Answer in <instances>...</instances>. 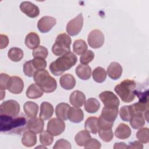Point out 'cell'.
<instances>
[{"instance_id": "42", "label": "cell", "mask_w": 149, "mask_h": 149, "mask_svg": "<svg viewBox=\"0 0 149 149\" xmlns=\"http://www.w3.org/2000/svg\"><path fill=\"white\" fill-rule=\"evenodd\" d=\"M31 61L34 68L37 71L44 69L47 67V62L45 59L42 58H34L33 60H31Z\"/></svg>"}, {"instance_id": "2", "label": "cell", "mask_w": 149, "mask_h": 149, "mask_svg": "<svg viewBox=\"0 0 149 149\" xmlns=\"http://www.w3.org/2000/svg\"><path fill=\"white\" fill-rule=\"evenodd\" d=\"M77 61L76 55L69 51L51 63L49 68L52 74L58 76L70 69L76 63Z\"/></svg>"}, {"instance_id": "36", "label": "cell", "mask_w": 149, "mask_h": 149, "mask_svg": "<svg viewBox=\"0 0 149 149\" xmlns=\"http://www.w3.org/2000/svg\"><path fill=\"white\" fill-rule=\"evenodd\" d=\"M136 137L140 142L147 144L149 140V129L147 127L139 129L136 133Z\"/></svg>"}, {"instance_id": "46", "label": "cell", "mask_w": 149, "mask_h": 149, "mask_svg": "<svg viewBox=\"0 0 149 149\" xmlns=\"http://www.w3.org/2000/svg\"><path fill=\"white\" fill-rule=\"evenodd\" d=\"M0 38H1V47L0 48L3 49L6 48L8 44H9V38L7 36L3 35V34H1L0 35Z\"/></svg>"}, {"instance_id": "45", "label": "cell", "mask_w": 149, "mask_h": 149, "mask_svg": "<svg viewBox=\"0 0 149 149\" xmlns=\"http://www.w3.org/2000/svg\"><path fill=\"white\" fill-rule=\"evenodd\" d=\"M85 148L99 149L101 147V143L95 139H90L84 144Z\"/></svg>"}, {"instance_id": "13", "label": "cell", "mask_w": 149, "mask_h": 149, "mask_svg": "<svg viewBox=\"0 0 149 149\" xmlns=\"http://www.w3.org/2000/svg\"><path fill=\"white\" fill-rule=\"evenodd\" d=\"M56 20L55 18L45 16L42 17L37 23V27L39 31L42 33L49 31L56 24Z\"/></svg>"}, {"instance_id": "8", "label": "cell", "mask_w": 149, "mask_h": 149, "mask_svg": "<svg viewBox=\"0 0 149 149\" xmlns=\"http://www.w3.org/2000/svg\"><path fill=\"white\" fill-rule=\"evenodd\" d=\"M104 40V36L102 31L98 29H95L89 33L87 42L90 47L97 49L103 45Z\"/></svg>"}, {"instance_id": "6", "label": "cell", "mask_w": 149, "mask_h": 149, "mask_svg": "<svg viewBox=\"0 0 149 149\" xmlns=\"http://www.w3.org/2000/svg\"><path fill=\"white\" fill-rule=\"evenodd\" d=\"M20 112V105L15 100H10L3 102L0 105V115L17 116Z\"/></svg>"}, {"instance_id": "38", "label": "cell", "mask_w": 149, "mask_h": 149, "mask_svg": "<svg viewBox=\"0 0 149 149\" xmlns=\"http://www.w3.org/2000/svg\"><path fill=\"white\" fill-rule=\"evenodd\" d=\"M37 70L34 68L31 60L26 62L23 65V72L24 74L29 77H31L34 76L35 72Z\"/></svg>"}, {"instance_id": "15", "label": "cell", "mask_w": 149, "mask_h": 149, "mask_svg": "<svg viewBox=\"0 0 149 149\" xmlns=\"http://www.w3.org/2000/svg\"><path fill=\"white\" fill-rule=\"evenodd\" d=\"M118 108H112L104 106L100 117L107 122L113 123L118 116Z\"/></svg>"}, {"instance_id": "37", "label": "cell", "mask_w": 149, "mask_h": 149, "mask_svg": "<svg viewBox=\"0 0 149 149\" xmlns=\"http://www.w3.org/2000/svg\"><path fill=\"white\" fill-rule=\"evenodd\" d=\"M119 115L123 120L129 122L132 115L130 105H126L122 107L120 109Z\"/></svg>"}, {"instance_id": "25", "label": "cell", "mask_w": 149, "mask_h": 149, "mask_svg": "<svg viewBox=\"0 0 149 149\" xmlns=\"http://www.w3.org/2000/svg\"><path fill=\"white\" fill-rule=\"evenodd\" d=\"M43 93L44 91L37 84L33 83L27 88L26 94L29 98L37 99L42 96Z\"/></svg>"}, {"instance_id": "5", "label": "cell", "mask_w": 149, "mask_h": 149, "mask_svg": "<svg viewBox=\"0 0 149 149\" xmlns=\"http://www.w3.org/2000/svg\"><path fill=\"white\" fill-rule=\"evenodd\" d=\"M71 38L66 33H61L56 38L55 42L52 45V51L56 56H62L70 51Z\"/></svg>"}, {"instance_id": "29", "label": "cell", "mask_w": 149, "mask_h": 149, "mask_svg": "<svg viewBox=\"0 0 149 149\" xmlns=\"http://www.w3.org/2000/svg\"><path fill=\"white\" fill-rule=\"evenodd\" d=\"M86 130L93 134H97L98 131V118L95 116L88 117L84 123Z\"/></svg>"}, {"instance_id": "7", "label": "cell", "mask_w": 149, "mask_h": 149, "mask_svg": "<svg viewBox=\"0 0 149 149\" xmlns=\"http://www.w3.org/2000/svg\"><path fill=\"white\" fill-rule=\"evenodd\" d=\"M83 26V17L82 13H80L68 23L66 25V32L71 36H76L81 30Z\"/></svg>"}, {"instance_id": "33", "label": "cell", "mask_w": 149, "mask_h": 149, "mask_svg": "<svg viewBox=\"0 0 149 149\" xmlns=\"http://www.w3.org/2000/svg\"><path fill=\"white\" fill-rule=\"evenodd\" d=\"M23 51L22 49L17 47L11 48L8 52V58L13 62H19L23 58Z\"/></svg>"}, {"instance_id": "34", "label": "cell", "mask_w": 149, "mask_h": 149, "mask_svg": "<svg viewBox=\"0 0 149 149\" xmlns=\"http://www.w3.org/2000/svg\"><path fill=\"white\" fill-rule=\"evenodd\" d=\"M87 48L86 42L81 39L75 40L73 44V50L77 55H82L87 51Z\"/></svg>"}, {"instance_id": "41", "label": "cell", "mask_w": 149, "mask_h": 149, "mask_svg": "<svg viewBox=\"0 0 149 149\" xmlns=\"http://www.w3.org/2000/svg\"><path fill=\"white\" fill-rule=\"evenodd\" d=\"M94 58V53L91 50H87L81 55L80 58V62L83 65H87Z\"/></svg>"}, {"instance_id": "28", "label": "cell", "mask_w": 149, "mask_h": 149, "mask_svg": "<svg viewBox=\"0 0 149 149\" xmlns=\"http://www.w3.org/2000/svg\"><path fill=\"white\" fill-rule=\"evenodd\" d=\"M70 107L68 104L61 102L58 104L55 108V115L58 118L66 120L68 119V111Z\"/></svg>"}, {"instance_id": "30", "label": "cell", "mask_w": 149, "mask_h": 149, "mask_svg": "<svg viewBox=\"0 0 149 149\" xmlns=\"http://www.w3.org/2000/svg\"><path fill=\"white\" fill-rule=\"evenodd\" d=\"M100 107L99 101L95 98H88L84 103L85 110L90 113H95L98 111Z\"/></svg>"}, {"instance_id": "32", "label": "cell", "mask_w": 149, "mask_h": 149, "mask_svg": "<svg viewBox=\"0 0 149 149\" xmlns=\"http://www.w3.org/2000/svg\"><path fill=\"white\" fill-rule=\"evenodd\" d=\"M91 139V135L87 130H83L78 132L75 136V141L79 146H84L86 143Z\"/></svg>"}, {"instance_id": "48", "label": "cell", "mask_w": 149, "mask_h": 149, "mask_svg": "<svg viewBox=\"0 0 149 149\" xmlns=\"http://www.w3.org/2000/svg\"><path fill=\"white\" fill-rule=\"evenodd\" d=\"M127 145L126 143L123 142H120V143H116L114 144L113 148H127Z\"/></svg>"}, {"instance_id": "44", "label": "cell", "mask_w": 149, "mask_h": 149, "mask_svg": "<svg viewBox=\"0 0 149 149\" xmlns=\"http://www.w3.org/2000/svg\"><path fill=\"white\" fill-rule=\"evenodd\" d=\"M10 76L4 73H2L0 74V89L1 91H5L8 87V81L10 79Z\"/></svg>"}, {"instance_id": "18", "label": "cell", "mask_w": 149, "mask_h": 149, "mask_svg": "<svg viewBox=\"0 0 149 149\" xmlns=\"http://www.w3.org/2000/svg\"><path fill=\"white\" fill-rule=\"evenodd\" d=\"M69 101L73 106L81 107L86 102V96L83 92L79 90H75L70 94Z\"/></svg>"}, {"instance_id": "39", "label": "cell", "mask_w": 149, "mask_h": 149, "mask_svg": "<svg viewBox=\"0 0 149 149\" xmlns=\"http://www.w3.org/2000/svg\"><path fill=\"white\" fill-rule=\"evenodd\" d=\"M32 55L34 58L40 57V58H42L44 59H45L48 55V49L45 47L38 46L37 48H35L33 51Z\"/></svg>"}, {"instance_id": "35", "label": "cell", "mask_w": 149, "mask_h": 149, "mask_svg": "<svg viewBox=\"0 0 149 149\" xmlns=\"http://www.w3.org/2000/svg\"><path fill=\"white\" fill-rule=\"evenodd\" d=\"M53 141V136L48 130H44L40 133V141L42 145L45 146H50Z\"/></svg>"}, {"instance_id": "9", "label": "cell", "mask_w": 149, "mask_h": 149, "mask_svg": "<svg viewBox=\"0 0 149 149\" xmlns=\"http://www.w3.org/2000/svg\"><path fill=\"white\" fill-rule=\"evenodd\" d=\"M99 98L105 107L116 108H118L120 101L118 97L111 91H104L99 95Z\"/></svg>"}, {"instance_id": "16", "label": "cell", "mask_w": 149, "mask_h": 149, "mask_svg": "<svg viewBox=\"0 0 149 149\" xmlns=\"http://www.w3.org/2000/svg\"><path fill=\"white\" fill-rule=\"evenodd\" d=\"M44 122L40 118L34 117L28 120L27 129L36 134L40 133L43 131Z\"/></svg>"}, {"instance_id": "17", "label": "cell", "mask_w": 149, "mask_h": 149, "mask_svg": "<svg viewBox=\"0 0 149 149\" xmlns=\"http://www.w3.org/2000/svg\"><path fill=\"white\" fill-rule=\"evenodd\" d=\"M122 67L116 62H112L107 68V74L112 80H117L120 77L122 74Z\"/></svg>"}, {"instance_id": "1", "label": "cell", "mask_w": 149, "mask_h": 149, "mask_svg": "<svg viewBox=\"0 0 149 149\" xmlns=\"http://www.w3.org/2000/svg\"><path fill=\"white\" fill-rule=\"evenodd\" d=\"M28 120L24 116L0 115V130L5 133L20 134L27 129Z\"/></svg>"}, {"instance_id": "19", "label": "cell", "mask_w": 149, "mask_h": 149, "mask_svg": "<svg viewBox=\"0 0 149 149\" xmlns=\"http://www.w3.org/2000/svg\"><path fill=\"white\" fill-rule=\"evenodd\" d=\"M59 83L63 89L69 90L74 87L76 85V79L73 75L69 73H66L61 76Z\"/></svg>"}, {"instance_id": "20", "label": "cell", "mask_w": 149, "mask_h": 149, "mask_svg": "<svg viewBox=\"0 0 149 149\" xmlns=\"http://www.w3.org/2000/svg\"><path fill=\"white\" fill-rule=\"evenodd\" d=\"M54 113V107L48 102H42L40 105L39 116L42 120L49 119Z\"/></svg>"}, {"instance_id": "22", "label": "cell", "mask_w": 149, "mask_h": 149, "mask_svg": "<svg viewBox=\"0 0 149 149\" xmlns=\"http://www.w3.org/2000/svg\"><path fill=\"white\" fill-rule=\"evenodd\" d=\"M24 42L27 48L30 49H34L37 48L40 44L39 36L34 32H30L26 36Z\"/></svg>"}, {"instance_id": "47", "label": "cell", "mask_w": 149, "mask_h": 149, "mask_svg": "<svg viewBox=\"0 0 149 149\" xmlns=\"http://www.w3.org/2000/svg\"><path fill=\"white\" fill-rule=\"evenodd\" d=\"M127 148H143V146L141 143V142L138 141H134L129 144V146H127Z\"/></svg>"}, {"instance_id": "24", "label": "cell", "mask_w": 149, "mask_h": 149, "mask_svg": "<svg viewBox=\"0 0 149 149\" xmlns=\"http://www.w3.org/2000/svg\"><path fill=\"white\" fill-rule=\"evenodd\" d=\"M131 129L130 127L123 123H120L115 131V136L120 139H126L131 135Z\"/></svg>"}, {"instance_id": "11", "label": "cell", "mask_w": 149, "mask_h": 149, "mask_svg": "<svg viewBox=\"0 0 149 149\" xmlns=\"http://www.w3.org/2000/svg\"><path fill=\"white\" fill-rule=\"evenodd\" d=\"M24 88L23 80L19 76H11L8 81L7 89L11 93L18 94L22 92Z\"/></svg>"}, {"instance_id": "27", "label": "cell", "mask_w": 149, "mask_h": 149, "mask_svg": "<svg viewBox=\"0 0 149 149\" xmlns=\"http://www.w3.org/2000/svg\"><path fill=\"white\" fill-rule=\"evenodd\" d=\"M24 112L27 118L36 117L38 112V105L33 101H27L23 105Z\"/></svg>"}, {"instance_id": "23", "label": "cell", "mask_w": 149, "mask_h": 149, "mask_svg": "<svg viewBox=\"0 0 149 149\" xmlns=\"http://www.w3.org/2000/svg\"><path fill=\"white\" fill-rule=\"evenodd\" d=\"M37 136L36 133L31 130L25 131L22 137V143L26 147H31L36 144Z\"/></svg>"}, {"instance_id": "14", "label": "cell", "mask_w": 149, "mask_h": 149, "mask_svg": "<svg viewBox=\"0 0 149 149\" xmlns=\"http://www.w3.org/2000/svg\"><path fill=\"white\" fill-rule=\"evenodd\" d=\"M68 119L73 123H80L84 119L83 112L79 107H70L68 111Z\"/></svg>"}, {"instance_id": "10", "label": "cell", "mask_w": 149, "mask_h": 149, "mask_svg": "<svg viewBox=\"0 0 149 149\" xmlns=\"http://www.w3.org/2000/svg\"><path fill=\"white\" fill-rule=\"evenodd\" d=\"M65 129V123L59 119L54 118L50 119L47 124V130L54 136H57L62 133Z\"/></svg>"}, {"instance_id": "3", "label": "cell", "mask_w": 149, "mask_h": 149, "mask_svg": "<svg viewBox=\"0 0 149 149\" xmlns=\"http://www.w3.org/2000/svg\"><path fill=\"white\" fill-rule=\"evenodd\" d=\"M33 79L36 83L45 93H52L57 87L56 81L49 75L47 70L42 69L36 71L33 76Z\"/></svg>"}, {"instance_id": "12", "label": "cell", "mask_w": 149, "mask_h": 149, "mask_svg": "<svg viewBox=\"0 0 149 149\" xmlns=\"http://www.w3.org/2000/svg\"><path fill=\"white\" fill-rule=\"evenodd\" d=\"M21 11L31 18L37 17L40 14L39 8L30 1L22 2L20 5Z\"/></svg>"}, {"instance_id": "31", "label": "cell", "mask_w": 149, "mask_h": 149, "mask_svg": "<svg viewBox=\"0 0 149 149\" xmlns=\"http://www.w3.org/2000/svg\"><path fill=\"white\" fill-rule=\"evenodd\" d=\"M93 79L98 83L104 82L107 78V72L104 68L98 66L95 68L92 73Z\"/></svg>"}, {"instance_id": "21", "label": "cell", "mask_w": 149, "mask_h": 149, "mask_svg": "<svg viewBox=\"0 0 149 149\" xmlns=\"http://www.w3.org/2000/svg\"><path fill=\"white\" fill-rule=\"evenodd\" d=\"M129 121L132 127L134 129H139L145 125V119L143 113H133Z\"/></svg>"}, {"instance_id": "26", "label": "cell", "mask_w": 149, "mask_h": 149, "mask_svg": "<svg viewBox=\"0 0 149 149\" xmlns=\"http://www.w3.org/2000/svg\"><path fill=\"white\" fill-rule=\"evenodd\" d=\"M76 73L81 80H88L91 74V68L87 65H79L76 68Z\"/></svg>"}, {"instance_id": "40", "label": "cell", "mask_w": 149, "mask_h": 149, "mask_svg": "<svg viewBox=\"0 0 149 149\" xmlns=\"http://www.w3.org/2000/svg\"><path fill=\"white\" fill-rule=\"evenodd\" d=\"M98 134L100 137L105 142H109L113 137V134L112 129L101 130L99 129Z\"/></svg>"}, {"instance_id": "4", "label": "cell", "mask_w": 149, "mask_h": 149, "mask_svg": "<svg viewBox=\"0 0 149 149\" xmlns=\"http://www.w3.org/2000/svg\"><path fill=\"white\" fill-rule=\"evenodd\" d=\"M136 86V84L134 80L125 79L116 85L114 90L122 101L129 103L133 101L135 98L134 90Z\"/></svg>"}, {"instance_id": "43", "label": "cell", "mask_w": 149, "mask_h": 149, "mask_svg": "<svg viewBox=\"0 0 149 149\" xmlns=\"http://www.w3.org/2000/svg\"><path fill=\"white\" fill-rule=\"evenodd\" d=\"M72 148L71 144L68 140L64 139H61L56 141L54 146L53 147L54 149L55 148H67L70 149Z\"/></svg>"}]
</instances>
